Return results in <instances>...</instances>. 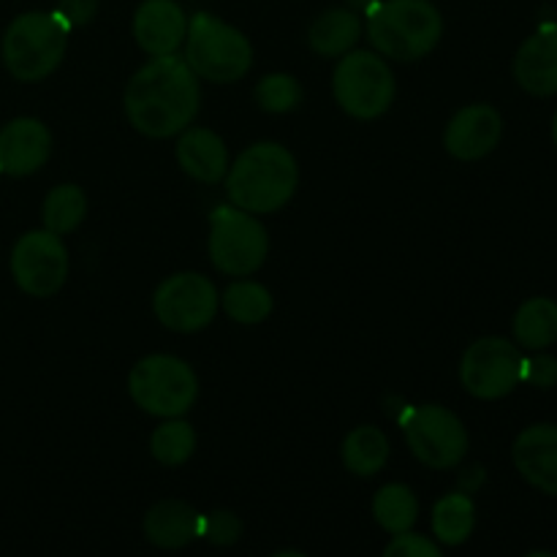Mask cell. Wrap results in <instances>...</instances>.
<instances>
[{
  "label": "cell",
  "mask_w": 557,
  "mask_h": 557,
  "mask_svg": "<svg viewBox=\"0 0 557 557\" xmlns=\"http://www.w3.org/2000/svg\"><path fill=\"white\" fill-rule=\"evenodd\" d=\"M123 101L125 114L139 134L169 139L188 128L199 112V79L188 60L163 54L131 76Z\"/></svg>",
  "instance_id": "cell-1"
},
{
  "label": "cell",
  "mask_w": 557,
  "mask_h": 557,
  "mask_svg": "<svg viewBox=\"0 0 557 557\" xmlns=\"http://www.w3.org/2000/svg\"><path fill=\"white\" fill-rule=\"evenodd\" d=\"M297 185V161L275 141L250 145L226 172V194L232 205L253 215H267L286 207Z\"/></svg>",
  "instance_id": "cell-2"
},
{
  "label": "cell",
  "mask_w": 557,
  "mask_h": 557,
  "mask_svg": "<svg viewBox=\"0 0 557 557\" xmlns=\"http://www.w3.org/2000/svg\"><path fill=\"white\" fill-rule=\"evenodd\" d=\"M444 36L441 11L430 0H375L368 9V38L392 60H419Z\"/></svg>",
  "instance_id": "cell-3"
},
{
  "label": "cell",
  "mask_w": 557,
  "mask_h": 557,
  "mask_svg": "<svg viewBox=\"0 0 557 557\" xmlns=\"http://www.w3.org/2000/svg\"><path fill=\"white\" fill-rule=\"evenodd\" d=\"M69 47V27L54 11H27L3 36V63L20 82H41L52 74Z\"/></svg>",
  "instance_id": "cell-4"
},
{
  "label": "cell",
  "mask_w": 557,
  "mask_h": 557,
  "mask_svg": "<svg viewBox=\"0 0 557 557\" xmlns=\"http://www.w3.org/2000/svg\"><path fill=\"white\" fill-rule=\"evenodd\" d=\"M185 60L196 76L215 85L243 79L253 65V47L237 27L199 11L185 33Z\"/></svg>",
  "instance_id": "cell-5"
},
{
  "label": "cell",
  "mask_w": 557,
  "mask_h": 557,
  "mask_svg": "<svg viewBox=\"0 0 557 557\" xmlns=\"http://www.w3.org/2000/svg\"><path fill=\"white\" fill-rule=\"evenodd\" d=\"M128 392L141 411L174 419L190 411L199 395V381L183 359L169 357V354H150L131 370Z\"/></svg>",
  "instance_id": "cell-6"
},
{
  "label": "cell",
  "mask_w": 557,
  "mask_h": 557,
  "mask_svg": "<svg viewBox=\"0 0 557 557\" xmlns=\"http://www.w3.org/2000/svg\"><path fill=\"white\" fill-rule=\"evenodd\" d=\"M270 237L253 212L215 207L210 215V261L223 275H253L267 259Z\"/></svg>",
  "instance_id": "cell-7"
},
{
  "label": "cell",
  "mask_w": 557,
  "mask_h": 557,
  "mask_svg": "<svg viewBox=\"0 0 557 557\" xmlns=\"http://www.w3.org/2000/svg\"><path fill=\"white\" fill-rule=\"evenodd\" d=\"M335 101L357 120H375L395 101V74L375 52H346L332 79Z\"/></svg>",
  "instance_id": "cell-8"
},
{
  "label": "cell",
  "mask_w": 557,
  "mask_h": 557,
  "mask_svg": "<svg viewBox=\"0 0 557 557\" xmlns=\"http://www.w3.org/2000/svg\"><path fill=\"white\" fill-rule=\"evenodd\" d=\"M408 446L413 457L435 471L460 466L462 457L468 455V430L460 417L444 406H417L403 422Z\"/></svg>",
  "instance_id": "cell-9"
},
{
  "label": "cell",
  "mask_w": 557,
  "mask_h": 557,
  "mask_svg": "<svg viewBox=\"0 0 557 557\" xmlns=\"http://www.w3.org/2000/svg\"><path fill=\"white\" fill-rule=\"evenodd\" d=\"M522 362L525 357L511 341L482 337L462 354L460 381L479 400H500L522 384Z\"/></svg>",
  "instance_id": "cell-10"
},
{
  "label": "cell",
  "mask_w": 557,
  "mask_h": 557,
  "mask_svg": "<svg viewBox=\"0 0 557 557\" xmlns=\"http://www.w3.org/2000/svg\"><path fill=\"white\" fill-rule=\"evenodd\" d=\"M11 275L30 297L44 299L58 294L69 277V250L60 234L49 228L22 234L11 250Z\"/></svg>",
  "instance_id": "cell-11"
},
{
  "label": "cell",
  "mask_w": 557,
  "mask_h": 557,
  "mask_svg": "<svg viewBox=\"0 0 557 557\" xmlns=\"http://www.w3.org/2000/svg\"><path fill=\"white\" fill-rule=\"evenodd\" d=\"M152 310L172 332L205 330L218 313L215 283L199 272H177L156 288Z\"/></svg>",
  "instance_id": "cell-12"
},
{
  "label": "cell",
  "mask_w": 557,
  "mask_h": 557,
  "mask_svg": "<svg viewBox=\"0 0 557 557\" xmlns=\"http://www.w3.org/2000/svg\"><path fill=\"white\" fill-rule=\"evenodd\" d=\"M52 156V134L36 117H16L0 128V172L27 177Z\"/></svg>",
  "instance_id": "cell-13"
},
{
  "label": "cell",
  "mask_w": 557,
  "mask_h": 557,
  "mask_svg": "<svg viewBox=\"0 0 557 557\" xmlns=\"http://www.w3.org/2000/svg\"><path fill=\"white\" fill-rule=\"evenodd\" d=\"M500 134H504V120H500L498 109L487 107V103H473V107L460 109L449 120L444 147L449 156L460 158V161H479L498 147Z\"/></svg>",
  "instance_id": "cell-14"
},
{
  "label": "cell",
  "mask_w": 557,
  "mask_h": 557,
  "mask_svg": "<svg viewBox=\"0 0 557 557\" xmlns=\"http://www.w3.org/2000/svg\"><path fill=\"white\" fill-rule=\"evenodd\" d=\"M188 33V16L174 0H145L134 14V36L152 58L174 54Z\"/></svg>",
  "instance_id": "cell-15"
},
{
  "label": "cell",
  "mask_w": 557,
  "mask_h": 557,
  "mask_svg": "<svg viewBox=\"0 0 557 557\" xmlns=\"http://www.w3.org/2000/svg\"><path fill=\"white\" fill-rule=\"evenodd\" d=\"M511 455L528 484L557 498V424H533L522 430Z\"/></svg>",
  "instance_id": "cell-16"
},
{
  "label": "cell",
  "mask_w": 557,
  "mask_h": 557,
  "mask_svg": "<svg viewBox=\"0 0 557 557\" xmlns=\"http://www.w3.org/2000/svg\"><path fill=\"white\" fill-rule=\"evenodd\" d=\"M515 79L531 96L557 92V25H544L528 38L515 58Z\"/></svg>",
  "instance_id": "cell-17"
},
{
  "label": "cell",
  "mask_w": 557,
  "mask_h": 557,
  "mask_svg": "<svg viewBox=\"0 0 557 557\" xmlns=\"http://www.w3.org/2000/svg\"><path fill=\"white\" fill-rule=\"evenodd\" d=\"M177 163L199 183L215 185L228 172V150L210 128H190L177 141Z\"/></svg>",
  "instance_id": "cell-18"
},
{
  "label": "cell",
  "mask_w": 557,
  "mask_h": 557,
  "mask_svg": "<svg viewBox=\"0 0 557 557\" xmlns=\"http://www.w3.org/2000/svg\"><path fill=\"white\" fill-rule=\"evenodd\" d=\"M201 515L185 500H161L145 517L147 542L161 549H183L199 539Z\"/></svg>",
  "instance_id": "cell-19"
},
{
  "label": "cell",
  "mask_w": 557,
  "mask_h": 557,
  "mask_svg": "<svg viewBox=\"0 0 557 557\" xmlns=\"http://www.w3.org/2000/svg\"><path fill=\"white\" fill-rule=\"evenodd\" d=\"M359 36H362V20H359L357 11L337 5V9L324 11L310 25L308 41L310 49L321 58H341V54L351 52Z\"/></svg>",
  "instance_id": "cell-20"
},
{
  "label": "cell",
  "mask_w": 557,
  "mask_h": 557,
  "mask_svg": "<svg viewBox=\"0 0 557 557\" xmlns=\"http://www.w3.org/2000/svg\"><path fill=\"white\" fill-rule=\"evenodd\" d=\"M343 466L354 473V476H375L381 468L389 460V438L381 428L373 424H362L354 428L343 441Z\"/></svg>",
  "instance_id": "cell-21"
},
{
  "label": "cell",
  "mask_w": 557,
  "mask_h": 557,
  "mask_svg": "<svg viewBox=\"0 0 557 557\" xmlns=\"http://www.w3.org/2000/svg\"><path fill=\"white\" fill-rule=\"evenodd\" d=\"M515 337L528 351H544L557 341V302L533 297L520 305L515 315Z\"/></svg>",
  "instance_id": "cell-22"
},
{
  "label": "cell",
  "mask_w": 557,
  "mask_h": 557,
  "mask_svg": "<svg viewBox=\"0 0 557 557\" xmlns=\"http://www.w3.org/2000/svg\"><path fill=\"white\" fill-rule=\"evenodd\" d=\"M476 525V509L466 493H449L433 509V536L446 547H460L468 542Z\"/></svg>",
  "instance_id": "cell-23"
},
{
  "label": "cell",
  "mask_w": 557,
  "mask_h": 557,
  "mask_svg": "<svg viewBox=\"0 0 557 557\" xmlns=\"http://www.w3.org/2000/svg\"><path fill=\"white\" fill-rule=\"evenodd\" d=\"M373 517L384 531H411L419 517V500L406 484H384L373 498Z\"/></svg>",
  "instance_id": "cell-24"
},
{
  "label": "cell",
  "mask_w": 557,
  "mask_h": 557,
  "mask_svg": "<svg viewBox=\"0 0 557 557\" xmlns=\"http://www.w3.org/2000/svg\"><path fill=\"white\" fill-rule=\"evenodd\" d=\"M85 194H82V188H76V185L71 183L58 185V188L49 190L47 199H44V228L60 234V237L74 232V228L85 221Z\"/></svg>",
  "instance_id": "cell-25"
},
{
  "label": "cell",
  "mask_w": 557,
  "mask_h": 557,
  "mask_svg": "<svg viewBox=\"0 0 557 557\" xmlns=\"http://www.w3.org/2000/svg\"><path fill=\"white\" fill-rule=\"evenodd\" d=\"M221 299L226 315L237 324H261L272 313V294L253 281L232 283Z\"/></svg>",
  "instance_id": "cell-26"
},
{
  "label": "cell",
  "mask_w": 557,
  "mask_h": 557,
  "mask_svg": "<svg viewBox=\"0 0 557 557\" xmlns=\"http://www.w3.org/2000/svg\"><path fill=\"white\" fill-rule=\"evenodd\" d=\"M150 451L161 466H183L196 451V433L188 422H180L177 417L158 424L150 438Z\"/></svg>",
  "instance_id": "cell-27"
},
{
  "label": "cell",
  "mask_w": 557,
  "mask_h": 557,
  "mask_svg": "<svg viewBox=\"0 0 557 557\" xmlns=\"http://www.w3.org/2000/svg\"><path fill=\"white\" fill-rule=\"evenodd\" d=\"M256 101L264 112H292L302 101V87L292 74H270L256 85Z\"/></svg>",
  "instance_id": "cell-28"
},
{
  "label": "cell",
  "mask_w": 557,
  "mask_h": 557,
  "mask_svg": "<svg viewBox=\"0 0 557 557\" xmlns=\"http://www.w3.org/2000/svg\"><path fill=\"white\" fill-rule=\"evenodd\" d=\"M243 536V522L234 517L232 511H212V515H201L199 520V539H207L215 547H232Z\"/></svg>",
  "instance_id": "cell-29"
},
{
  "label": "cell",
  "mask_w": 557,
  "mask_h": 557,
  "mask_svg": "<svg viewBox=\"0 0 557 557\" xmlns=\"http://www.w3.org/2000/svg\"><path fill=\"white\" fill-rule=\"evenodd\" d=\"M386 557H441V547L428 536L403 531L395 533V542L384 549Z\"/></svg>",
  "instance_id": "cell-30"
},
{
  "label": "cell",
  "mask_w": 557,
  "mask_h": 557,
  "mask_svg": "<svg viewBox=\"0 0 557 557\" xmlns=\"http://www.w3.org/2000/svg\"><path fill=\"white\" fill-rule=\"evenodd\" d=\"M522 381L539 389H553L557 384V359L539 354V357L522 362Z\"/></svg>",
  "instance_id": "cell-31"
},
{
  "label": "cell",
  "mask_w": 557,
  "mask_h": 557,
  "mask_svg": "<svg viewBox=\"0 0 557 557\" xmlns=\"http://www.w3.org/2000/svg\"><path fill=\"white\" fill-rule=\"evenodd\" d=\"M96 11H98V0H60L54 14H58V20L63 22L71 33L74 27H82L87 25V22H92Z\"/></svg>",
  "instance_id": "cell-32"
},
{
  "label": "cell",
  "mask_w": 557,
  "mask_h": 557,
  "mask_svg": "<svg viewBox=\"0 0 557 557\" xmlns=\"http://www.w3.org/2000/svg\"><path fill=\"white\" fill-rule=\"evenodd\" d=\"M553 139H555V145H557V112H555V120H553Z\"/></svg>",
  "instance_id": "cell-33"
}]
</instances>
